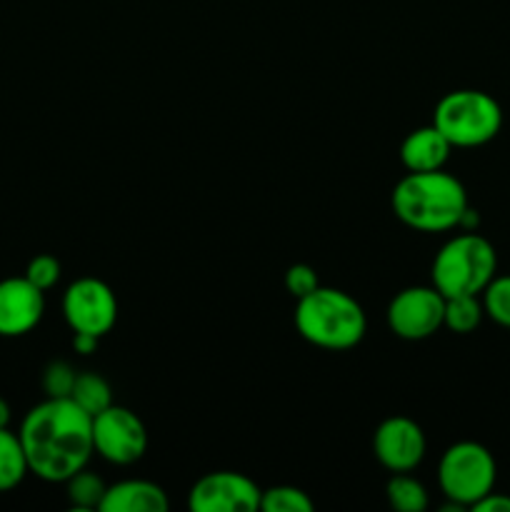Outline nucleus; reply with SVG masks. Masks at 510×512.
Listing matches in <instances>:
<instances>
[{
  "instance_id": "5701e85b",
  "label": "nucleus",
  "mask_w": 510,
  "mask_h": 512,
  "mask_svg": "<svg viewBox=\"0 0 510 512\" xmlns=\"http://www.w3.org/2000/svg\"><path fill=\"white\" fill-rule=\"evenodd\" d=\"M25 278H28L35 288H40L43 293H48V290L55 288L60 280L58 258H55V255H48V253L35 255V258L28 263V268H25Z\"/></svg>"
},
{
  "instance_id": "f03ea898",
  "label": "nucleus",
  "mask_w": 510,
  "mask_h": 512,
  "mask_svg": "<svg viewBox=\"0 0 510 512\" xmlns=\"http://www.w3.org/2000/svg\"><path fill=\"white\" fill-rule=\"evenodd\" d=\"M395 218L418 233H445L460 225L468 210V190L445 170L408 173L390 195Z\"/></svg>"
},
{
  "instance_id": "423d86ee",
  "label": "nucleus",
  "mask_w": 510,
  "mask_h": 512,
  "mask_svg": "<svg viewBox=\"0 0 510 512\" xmlns=\"http://www.w3.org/2000/svg\"><path fill=\"white\" fill-rule=\"evenodd\" d=\"M498 465L493 453L475 440L450 445L438 463V485L450 503L473 508L480 498L495 490Z\"/></svg>"
},
{
  "instance_id": "9b49d317",
  "label": "nucleus",
  "mask_w": 510,
  "mask_h": 512,
  "mask_svg": "<svg viewBox=\"0 0 510 512\" xmlns=\"http://www.w3.org/2000/svg\"><path fill=\"white\" fill-rule=\"evenodd\" d=\"M425 433L415 420L393 415L375 428L373 453L375 460L390 473H410L425 458Z\"/></svg>"
},
{
  "instance_id": "6ab92c4d",
  "label": "nucleus",
  "mask_w": 510,
  "mask_h": 512,
  "mask_svg": "<svg viewBox=\"0 0 510 512\" xmlns=\"http://www.w3.org/2000/svg\"><path fill=\"white\" fill-rule=\"evenodd\" d=\"M65 495H68L70 505L78 512H90L100 510V500H103L105 488L103 478L95 473H90L88 468H83L80 473H75L73 478L65 480Z\"/></svg>"
},
{
  "instance_id": "20e7f679",
  "label": "nucleus",
  "mask_w": 510,
  "mask_h": 512,
  "mask_svg": "<svg viewBox=\"0 0 510 512\" xmlns=\"http://www.w3.org/2000/svg\"><path fill=\"white\" fill-rule=\"evenodd\" d=\"M498 275V253L493 243L475 230H460L435 253L430 278L445 295H480Z\"/></svg>"
},
{
  "instance_id": "a211bd4d",
  "label": "nucleus",
  "mask_w": 510,
  "mask_h": 512,
  "mask_svg": "<svg viewBox=\"0 0 510 512\" xmlns=\"http://www.w3.org/2000/svg\"><path fill=\"white\" fill-rule=\"evenodd\" d=\"M70 400H73L75 405H80L90 418H95V415L103 413L105 408L113 405V390H110V383L103 375L78 373Z\"/></svg>"
},
{
  "instance_id": "aec40b11",
  "label": "nucleus",
  "mask_w": 510,
  "mask_h": 512,
  "mask_svg": "<svg viewBox=\"0 0 510 512\" xmlns=\"http://www.w3.org/2000/svg\"><path fill=\"white\" fill-rule=\"evenodd\" d=\"M315 503L305 490L295 485H273L260 495V510L263 512H310Z\"/></svg>"
},
{
  "instance_id": "4be33fe9",
  "label": "nucleus",
  "mask_w": 510,
  "mask_h": 512,
  "mask_svg": "<svg viewBox=\"0 0 510 512\" xmlns=\"http://www.w3.org/2000/svg\"><path fill=\"white\" fill-rule=\"evenodd\" d=\"M75 378H78V373H75L73 365L65 363V360H53V363H48L43 370V380H40L45 398H70Z\"/></svg>"
},
{
  "instance_id": "2eb2a0df",
  "label": "nucleus",
  "mask_w": 510,
  "mask_h": 512,
  "mask_svg": "<svg viewBox=\"0 0 510 512\" xmlns=\"http://www.w3.org/2000/svg\"><path fill=\"white\" fill-rule=\"evenodd\" d=\"M30 473L20 435L10 428H0V493L18 488Z\"/></svg>"
},
{
  "instance_id": "39448f33",
  "label": "nucleus",
  "mask_w": 510,
  "mask_h": 512,
  "mask_svg": "<svg viewBox=\"0 0 510 512\" xmlns=\"http://www.w3.org/2000/svg\"><path fill=\"white\" fill-rule=\"evenodd\" d=\"M433 125L453 148H480L503 128V108L483 90H453L435 105Z\"/></svg>"
},
{
  "instance_id": "a878e982",
  "label": "nucleus",
  "mask_w": 510,
  "mask_h": 512,
  "mask_svg": "<svg viewBox=\"0 0 510 512\" xmlns=\"http://www.w3.org/2000/svg\"><path fill=\"white\" fill-rule=\"evenodd\" d=\"M98 343H100V338H95V335L73 333V350H75V353L93 355L95 350H98Z\"/></svg>"
},
{
  "instance_id": "0eeeda50",
  "label": "nucleus",
  "mask_w": 510,
  "mask_h": 512,
  "mask_svg": "<svg viewBox=\"0 0 510 512\" xmlns=\"http://www.w3.org/2000/svg\"><path fill=\"white\" fill-rule=\"evenodd\" d=\"M443 318L445 295L435 285H410L400 290L385 313L390 333L410 343L433 338L443 328Z\"/></svg>"
},
{
  "instance_id": "4468645a",
  "label": "nucleus",
  "mask_w": 510,
  "mask_h": 512,
  "mask_svg": "<svg viewBox=\"0 0 510 512\" xmlns=\"http://www.w3.org/2000/svg\"><path fill=\"white\" fill-rule=\"evenodd\" d=\"M168 493L150 480H120L105 488L100 512H165Z\"/></svg>"
},
{
  "instance_id": "f3484780",
  "label": "nucleus",
  "mask_w": 510,
  "mask_h": 512,
  "mask_svg": "<svg viewBox=\"0 0 510 512\" xmlns=\"http://www.w3.org/2000/svg\"><path fill=\"white\" fill-rule=\"evenodd\" d=\"M483 318L485 310L480 295H453V298H445L443 328L453 330L458 335H468L480 328Z\"/></svg>"
},
{
  "instance_id": "dca6fc26",
  "label": "nucleus",
  "mask_w": 510,
  "mask_h": 512,
  "mask_svg": "<svg viewBox=\"0 0 510 512\" xmlns=\"http://www.w3.org/2000/svg\"><path fill=\"white\" fill-rule=\"evenodd\" d=\"M385 498L390 508L398 512H425L430 505L425 485L410 473H393L385 485Z\"/></svg>"
},
{
  "instance_id": "bb28decb",
  "label": "nucleus",
  "mask_w": 510,
  "mask_h": 512,
  "mask_svg": "<svg viewBox=\"0 0 510 512\" xmlns=\"http://www.w3.org/2000/svg\"><path fill=\"white\" fill-rule=\"evenodd\" d=\"M10 425V405L8 400L0 398V428H8Z\"/></svg>"
},
{
  "instance_id": "412c9836",
  "label": "nucleus",
  "mask_w": 510,
  "mask_h": 512,
  "mask_svg": "<svg viewBox=\"0 0 510 512\" xmlns=\"http://www.w3.org/2000/svg\"><path fill=\"white\" fill-rule=\"evenodd\" d=\"M483 310L493 323L510 330V275H495L483 293Z\"/></svg>"
},
{
  "instance_id": "9d476101",
  "label": "nucleus",
  "mask_w": 510,
  "mask_h": 512,
  "mask_svg": "<svg viewBox=\"0 0 510 512\" xmlns=\"http://www.w3.org/2000/svg\"><path fill=\"white\" fill-rule=\"evenodd\" d=\"M260 495L255 480L233 470L208 473L188 493V508L193 512H255L260 510Z\"/></svg>"
},
{
  "instance_id": "393cba45",
  "label": "nucleus",
  "mask_w": 510,
  "mask_h": 512,
  "mask_svg": "<svg viewBox=\"0 0 510 512\" xmlns=\"http://www.w3.org/2000/svg\"><path fill=\"white\" fill-rule=\"evenodd\" d=\"M470 510L475 512H510V495H500L495 490H490L485 498H480L478 503Z\"/></svg>"
},
{
  "instance_id": "b1692460",
  "label": "nucleus",
  "mask_w": 510,
  "mask_h": 512,
  "mask_svg": "<svg viewBox=\"0 0 510 512\" xmlns=\"http://www.w3.org/2000/svg\"><path fill=\"white\" fill-rule=\"evenodd\" d=\"M318 285H320L318 273H315V268H310V265H305V263L290 265L288 273H285V290H288L295 300H300V298H305L308 293H313Z\"/></svg>"
},
{
  "instance_id": "ddd939ff",
  "label": "nucleus",
  "mask_w": 510,
  "mask_h": 512,
  "mask_svg": "<svg viewBox=\"0 0 510 512\" xmlns=\"http://www.w3.org/2000/svg\"><path fill=\"white\" fill-rule=\"evenodd\" d=\"M453 145L440 133L435 125H423L413 133L405 135L400 143V163L408 173H430V170H443L448 163Z\"/></svg>"
},
{
  "instance_id": "7ed1b4c3",
  "label": "nucleus",
  "mask_w": 510,
  "mask_h": 512,
  "mask_svg": "<svg viewBox=\"0 0 510 512\" xmlns=\"http://www.w3.org/2000/svg\"><path fill=\"white\" fill-rule=\"evenodd\" d=\"M295 328L300 338L323 350H350L368 333L365 310L353 295L318 285L295 303Z\"/></svg>"
},
{
  "instance_id": "1a4fd4ad",
  "label": "nucleus",
  "mask_w": 510,
  "mask_h": 512,
  "mask_svg": "<svg viewBox=\"0 0 510 512\" xmlns=\"http://www.w3.org/2000/svg\"><path fill=\"white\" fill-rule=\"evenodd\" d=\"M63 318L73 333L103 338L118 323V298L98 278H78L63 293Z\"/></svg>"
},
{
  "instance_id": "6e6552de",
  "label": "nucleus",
  "mask_w": 510,
  "mask_h": 512,
  "mask_svg": "<svg viewBox=\"0 0 510 512\" xmlns=\"http://www.w3.org/2000/svg\"><path fill=\"white\" fill-rule=\"evenodd\" d=\"M93 448L105 463L133 465L148 450V430L133 410L113 403L93 418Z\"/></svg>"
},
{
  "instance_id": "f257e3e1",
  "label": "nucleus",
  "mask_w": 510,
  "mask_h": 512,
  "mask_svg": "<svg viewBox=\"0 0 510 512\" xmlns=\"http://www.w3.org/2000/svg\"><path fill=\"white\" fill-rule=\"evenodd\" d=\"M28 468L45 483H65L93 458V418L70 398H45L20 423Z\"/></svg>"
},
{
  "instance_id": "f8f14e48",
  "label": "nucleus",
  "mask_w": 510,
  "mask_h": 512,
  "mask_svg": "<svg viewBox=\"0 0 510 512\" xmlns=\"http://www.w3.org/2000/svg\"><path fill=\"white\" fill-rule=\"evenodd\" d=\"M45 315V293L25 275L0 280V338L33 333Z\"/></svg>"
}]
</instances>
